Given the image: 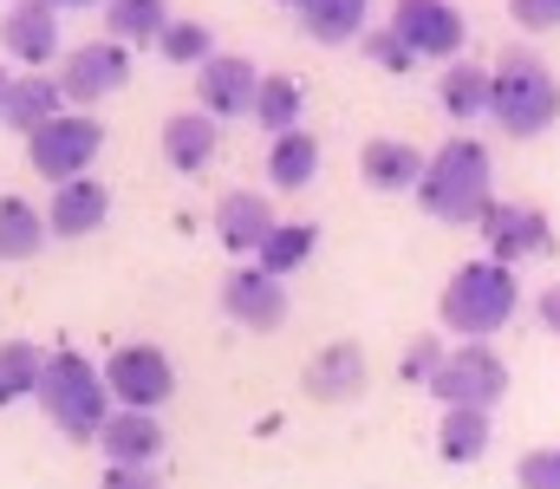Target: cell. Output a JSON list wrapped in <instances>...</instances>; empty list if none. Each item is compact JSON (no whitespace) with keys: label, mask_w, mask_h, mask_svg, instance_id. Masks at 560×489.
<instances>
[{"label":"cell","mask_w":560,"mask_h":489,"mask_svg":"<svg viewBox=\"0 0 560 489\" xmlns=\"http://www.w3.org/2000/svg\"><path fill=\"white\" fill-rule=\"evenodd\" d=\"M131 79V53L118 46V39H92V46H72L66 59H59V92H66V105H98V98H112L118 85Z\"/></svg>","instance_id":"9"},{"label":"cell","mask_w":560,"mask_h":489,"mask_svg":"<svg viewBox=\"0 0 560 489\" xmlns=\"http://www.w3.org/2000/svg\"><path fill=\"white\" fill-rule=\"evenodd\" d=\"M423 392H430L436 405H476V411H495V405L509 398V365H502V352H495L489 339H463V346L443 352V365L430 372Z\"/></svg>","instance_id":"5"},{"label":"cell","mask_w":560,"mask_h":489,"mask_svg":"<svg viewBox=\"0 0 560 489\" xmlns=\"http://www.w3.org/2000/svg\"><path fill=\"white\" fill-rule=\"evenodd\" d=\"M46 7H59V13H66V7H105V0H46Z\"/></svg>","instance_id":"37"},{"label":"cell","mask_w":560,"mask_h":489,"mask_svg":"<svg viewBox=\"0 0 560 489\" xmlns=\"http://www.w3.org/2000/svg\"><path fill=\"white\" fill-rule=\"evenodd\" d=\"M98 451H105V464H156L163 457V424H156V411H112L105 418V431H98Z\"/></svg>","instance_id":"17"},{"label":"cell","mask_w":560,"mask_h":489,"mask_svg":"<svg viewBox=\"0 0 560 489\" xmlns=\"http://www.w3.org/2000/svg\"><path fill=\"white\" fill-rule=\"evenodd\" d=\"M215 144H222V125H215L209 112H176V118H163V158H170V170H183V176L209 170V163H215Z\"/></svg>","instance_id":"18"},{"label":"cell","mask_w":560,"mask_h":489,"mask_svg":"<svg viewBox=\"0 0 560 489\" xmlns=\"http://www.w3.org/2000/svg\"><path fill=\"white\" fill-rule=\"evenodd\" d=\"M222 314L248 333H275V326H287V281L261 275V268H235L222 281Z\"/></svg>","instance_id":"12"},{"label":"cell","mask_w":560,"mask_h":489,"mask_svg":"<svg viewBox=\"0 0 560 489\" xmlns=\"http://www.w3.org/2000/svg\"><path fill=\"white\" fill-rule=\"evenodd\" d=\"M300 385H306L313 405H352V398L365 392V352H359L352 339H332V346H319V352L306 359Z\"/></svg>","instance_id":"14"},{"label":"cell","mask_w":560,"mask_h":489,"mask_svg":"<svg viewBox=\"0 0 560 489\" xmlns=\"http://www.w3.org/2000/svg\"><path fill=\"white\" fill-rule=\"evenodd\" d=\"M313 248H319V222H275V229H268V242L255 248V268H261V275H275V281H287L293 268H306V261H313Z\"/></svg>","instance_id":"25"},{"label":"cell","mask_w":560,"mask_h":489,"mask_svg":"<svg viewBox=\"0 0 560 489\" xmlns=\"http://www.w3.org/2000/svg\"><path fill=\"white\" fill-rule=\"evenodd\" d=\"M163 26H170L163 0H105V39H118V46L163 39Z\"/></svg>","instance_id":"27"},{"label":"cell","mask_w":560,"mask_h":489,"mask_svg":"<svg viewBox=\"0 0 560 489\" xmlns=\"http://www.w3.org/2000/svg\"><path fill=\"white\" fill-rule=\"evenodd\" d=\"M7 92H13V79H7V66H0V105H7Z\"/></svg>","instance_id":"38"},{"label":"cell","mask_w":560,"mask_h":489,"mask_svg":"<svg viewBox=\"0 0 560 489\" xmlns=\"http://www.w3.org/2000/svg\"><path fill=\"white\" fill-rule=\"evenodd\" d=\"M522 307V281L509 261H463L450 281H443V301H436V321L463 339H489L515 321Z\"/></svg>","instance_id":"4"},{"label":"cell","mask_w":560,"mask_h":489,"mask_svg":"<svg viewBox=\"0 0 560 489\" xmlns=\"http://www.w3.org/2000/svg\"><path fill=\"white\" fill-rule=\"evenodd\" d=\"M105 385H112V405H125V411H156V405H170V392H176V365H170V352L163 346H118L112 359H105Z\"/></svg>","instance_id":"7"},{"label":"cell","mask_w":560,"mask_h":489,"mask_svg":"<svg viewBox=\"0 0 560 489\" xmlns=\"http://www.w3.org/2000/svg\"><path fill=\"white\" fill-rule=\"evenodd\" d=\"M300 105H306V98H300V85H293L287 72H261V92H255V112H248V118H255L268 138H280V131L300 125Z\"/></svg>","instance_id":"29"},{"label":"cell","mask_w":560,"mask_h":489,"mask_svg":"<svg viewBox=\"0 0 560 489\" xmlns=\"http://www.w3.org/2000/svg\"><path fill=\"white\" fill-rule=\"evenodd\" d=\"M39 379H46V352L33 339H7L0 346V405L39 398Z\"/></svg>","instance_id":"28"},{"label":"cell","mask_w":560,"mask_h":489,"mask_svg":"<svg viewBox=\"0 0 560 489\" xmlns=\"http://www.w3.org/2000/svg\"><path fill=\"white\" fill-rule=\"evenodd\" d=\"M98 489H163V477H156V464H105Z\"/></svg>","instance_id":"35"},{"label":"cell","mask_w":560,"mask_h":489,"mask_svg":"<svg viewBox=\"0 0 560 489\" xmlns=\"http://www.w3.org/2000/svg\"><path fill=\"white\" fill-rule=\"evenodd\" d=\"M443 352H450V346H443V339H436V333H418V339H411V346H405V359H398V372H405V385H430V372H436V365H443Z\"/></svg>","instance_id":"32"},{"label":"cell","mask_w":560,"mask_h":489,"mask_svg":"<svg viewBox=\"0 0 560 489\" xmlns=\"http://www.w3.org/2000/svg\"><path fill=\"white\" fill-rule=\"evenodd\" d=\"M423 216L450 222V229H482V216L495 209V158L482 138H443L418 183Z\"/></svg>","instance_id":"1"},{"label":"cell","mask_w":560,"mask_h":489,"mask_svg":"<svg viewBox=\"0 0 560 489\" xmlns=\"http://www.w3.org/2000/svg\"><path fill=\"white\" fill-rule=\"evenodd\" d=\"M319 176V138L306 131V125H293V131H280L275 144H268V183L275 189H306Z\"/></svg>","instance_id":"23"},{"label":"cell","mask_w":560,"mask_h":489,"mask_svg":"<svg viewBox=\"0 0 560 489\" xmlns=\"http://www.w3.org/2000/svg\"><path fill=\"white\" fill-rule=\"evenodd\" d=\"M0 46H7V59H20V66H52V59H59V7H46V0H13L7 20H0Z\"/></svg>","instance_id":"13"},{"label":"cell","mask_w":560,"mask_h":489,"mask_svg":"<svg viewBox=\"0 0 560 489\" xmlns=\"http://www.w3.org/2000/svg\"><path fill=\"white\" fill-rule=\"evenodd\" d=\"M59 112H66V92H59V79H46V72H20L13 92H7V105H0L7 131H39V125L59 118Z\"/></svg>","instance_id":"20"},{"label":"cell","mask_w":560,"mask_h":489,"mask_svg":"<svg viewBox=\"0 0 560 489\" xmlns=\"http://www.w3.org/2000/svg\"><path fill=\"white\" fill-rule=\"evenodd\" d=\"M535 314H541V326H548V333H560V281H555V288H541Z\"/></svg>","instance_id":"36"},{"label":"cell","mask_w":560,"mask_h":489,"mask_svg":"<svg viewBox=\"0 0 560 489\" xmlns=\"http://www.w3.org/2000/svg\"><path fill=\"white\" fill-rule=\"evenodd\" d=\"M489 118L509 131V138H541L560 125V79L548 59L535 53H502L495 72H489Z\"/></svg>","instance_id":"3"},{"label":"cell","mask_w":560,"mask_h":489,"mask_svg":"<svg viewBox=\"0 0 560 489\" xmlns=\"http://www.w3.org/2000/svg\"><path fill=\"white\" fill-rule=\"evenodd\" d=\"M39 411L52 418V431H59V438H72V444H98V431H105V418H112L105 365H92V359H85V352H72V346L46 352Z\"/></svg>","instance_id":"2"},{"label":"cell","mask_w":560,"mask_h":489,"mask_svg":"<svg viewBox=\"0 0 560 489\" xmlns=\"http://www.w3.org/2000/svg\"><path fill=\"white\" fill-rule=\"evenodd\" d=\"M105 216H112V189L98 183V176H72V183H52V202H46V229L52 235H92V229H105Z\"/></svg>","instance_id":"15"},{"label":"cell","mask_w":560,"mask_h":489,"mask_svg":"<svg viewBox=\"0 0 560 489\" xmlns=\"http://www.w3.org/2000/svg\"><path fill=\"white\" fill-rule=\"evenodd\" d=\"M105 151V125L92 118V112H59V118H46L39 131H26V163L39 170V176H52V183H72V176H85L92 163Z\"/></svg>","instance_id":"6"},{"label":"cell","mask_w":560,"mask_h":489,"mask_svg":"<svg viewBox=\"0 0 560 489\" xmlns=\"http://www.w3.org/2000/svg\"><path fill=\"white\" fill-rule=\"evenodd\" d=\"M436 457L443 464H482L489 457V411L443 405V418H436Z\"/></svg>","instance_id":"21"},{"label":"cell","mask_w":560,"mask_h":489,"mask_svg":"<svg viewBox=\"0 0 560 489\" xmlns=\"http://www.w3.org/2000/svg\"><path fill=\"white\" fill-rule=\"evenodd\" d=\"M275 7H300V0H275Z\"/></svg>","instance_id":"39"},{"label":"cell","mask_w":560,"mask_h":489,"mask_svg":"<svg viewBox=\"0 0 560 489\" xmlns=\"http://www.w3.org/2000/svg\"><path fill=\"white\" fill-rule=\"evenodd\" d=\"M436 98L456 125H476V118H489V72L476 59H450L443 79H436Z\"/></svg>","instance_id":"24"},{"label":"cell","mask_w":560,"mask_h":489,"mask_svg":"<svg viewBox=\"0 0 560 489\" xmlns=\"http://www.w3.org/2000/svg\"><path fill=\"white\" fill-rule=\"evenodd\" d=\"M359 46H365V59L372 66H385V72H411L418 66V53L392 33V26H372V33H359Z\"/></svg>","instance_id":"31"},{"label":"cell","mask_w":560,"mask_h":489,"mask_svg":"<svg viewBox=\"0 0 560 489\" xmlns=\"http://www.w3.org/2000/svg\"><path fill=\"white\" fill-rule=\"evenodd\" d=\"M418 59H456L463 53V39H469V20H463V7L456 0H392V20H385Z\"/></svg>","instance_id":"8"},{"label":"cell","mask_w":560,"mask_h":489,"mask_svg":"<svg viewBox=\"0 0 560 489\" xmlns=\"http://www.w3.org/2000/svg\"><path fill=\"white\" fill-rule=\"evenodd\" d=\"M482 242H489V261H528V255H548L555 248V222H548V209H535V202H495L489 216H482Z\"/></svg>","instance_id":"11"},{"label":"cell","mask_w":560,"mask_h":489,"mask_svg":"<svg viewBox=\"0 0 560 489\" xmlns=\"http://www.w3.org/2000/svg\"><path fill=\"white\" fill-rule=\"evenodd\" d=\"M293 13H300V33H306V39H319V46H346V39L365 33L372 0H300Z\"/></svg>","instance_id":"22"},{"label":"cell","mask_w":560,"mask_h":489,"mask_svg":"<svg viewBox=\"0 0 560 489\" xmlns=\"http://www.w3.org/2000/svg\"><path fill=\"white\" fill-rule=\"evenodd\" d=\"M255 92H261V66L242 59V53H215V59L196 66V112H209L215 125L255 112Z\"/></svg>","instance_id":"10"},{"label":"cell","mask_w":560,"mask_h":489,"mask_svg":"<svg viewBox=\"0 0 560 489\" xmlns=\"http://www.w3.org/2000/svg\"><path fill=\"white\" fill-rule=\"evenodd\" d=\"M46 216L26 196H0V261H33L46 248Z\"/></svg>","instance_id":"26"},{"label":"cell","mask_w":560,"mask_h":489,"mask_svg":"<svg viewBox=\"0 0 560 489\" xmlns=\"http://www.w3.org/2000/svg\"><path fill=\"white\" fill-rule=\"evenodd\" d=\"M156 46H163V59H170V66H202V59H215V39H209V26H202V20H170Z\"/></svg>","instance_id":"30"},{"label":"cell","mask_w":560,"mask_h":489,"mask_svg":"<svg viewBox=\"0 0 560 489\" xmlns=\"http://www.w3.org/2000/svg\"><path fill=\"white\" fill-rule=\"evenodd\" d=\"M515 484L522 489H560V444H535V451H522Z\"/></svg>","instance_id":"33"},{"label":"cell","mask_w":560,"mask_h":489,"mask_svg":"<svg viewBox=\"0 0 560 489\" xmlns=\"http://www.w3.org/2000/svg\"><path fill=\"white\" fill-rule=\"evenodd\" d=\"M509 20L528 33H555L560 26V0H509Z\"/></svg>","instance_id":"34"},{"label":"cell","mask_w":560,"mask_h":489,"mask_svg":"<svg viewBox=\"0 0 560 489\" xmlns=\"http://www.w3.org/2000/svg\"><path fill=\"white\" fill-rule=\"evenodd\" d=\"M275 222L280 216L268 209L261 189H229V196L215 202V235H222V248H235V255H255Z\"/></svg>","instance_id":"16"},{"label":"cell","mask_w":560,"mask_h":489,"mask_svg":"<svg viewBox=\"0 0 560 489\" xmlns=\"http://www.w3.org/2000/svg\"><path fill=\"white\" fill-rule=\"evenodd\" d=\"M423 151L418 144H405V138H372L365 151H359V176H365V189H418L423 183Z\"/></svg>","instance_id":"19"}]
</instances>
